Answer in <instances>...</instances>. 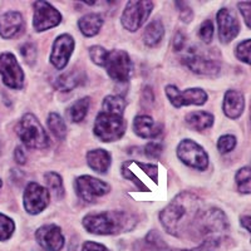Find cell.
Returning a JSON list of instances; mask_svg holds the SVG:
<instances>
[{
    "mask_svg": "<svg viewBox=\"0 0 251 251\" xmlns=\"http://www.w3.org/2000/svg\"><path fill=\"white\" fill-rule=\"evenodd\" d=\"M201 210L200 197L192 192H182L160 212V221L167 234L180 237L190 230Z\"/></svg>",
    "mask_w": 251,
    "mask_h": 251,
    "instance_id": "cell-1",
    "label": "cell"
},
{
    "mask_svg": "<svg viewBox=\"0 0 251 251\" xmlns=\"http://www.w3.org/2000/svg\"><path fill=\"white\" fill-rule=\"evenodd\" d=\"M126 100L120 94L106 96L94 121V136L102 142H114L125 136Z\"/></svg>",
    "mask_w": 251,
    "mask_h": 251,
    "instance_id": "cell-2",
    "label": "cell"
},
{
    "mask_svg": "<svg viewBox=\"0 0 251 251\" xmlns=\"http://www.w3.org/2000/svg\"><path fill=\"white\" fill-rule=\"evenodd\" d=\"M228 228V220L225 212L217 207H211L201 210L190 227V231L205 245L217 246L226 237Z\"/></svg>",
    "mask_w": 251,
    "mask_h": 251,
    "instance_id": "cell-3",
    "label": "cell"
},
{
    "mask_svg": "<svg viewBox=\"0 0 251 251\" xmlns=\"http://www.w3.org/2000/svg\"><path fill=\"white\" fill-rule=\"evenodd\" d=\"M82 225L89 234L108 236L132 230L136 225V219L128 212L117 210L92 212L83 217Z\"/></svg>",
    "mask_w": 251,
    "mask_h": 251,
    "instance_id": "cell-4",
    "label": "cell"
},
{
    "mask_svg": "<svg viewBox=\"0 0 251 251\" xmlns=\"http://www.w3.org/2000/svg\"><path fill=\"white\" fill-rule=\"evenodd\" d=\"M182 62L192 73L205 77H215L220 73L221 60L216 49H206L192 46L187 49Z\"/></svg>",
    "mask_w": 251,
    "mask_h": 251,
    "instance_id": "cell-5",
    "label": "cell"
},
{
    "mask_svg": "<svg viewBox=\"0 0 251 251\" xmlns=\"http://www.w3.org/2000/svg\"><path fill=\"white\" fill-rule=\"evenodd\" d=\"M18 137L22 143L31 150L46 149L49 146V137L43 126L33 113H25L17 125Z\"/></svg>",
    "mask_w": 251,
    "mask_h": 251,
    "instance_id": "cell-6",
    "label": "cell"
},
{
    "mask_svg": "<svg viewBox=\"0 0 251 251\" xmlns=\"http://www.w3.org/2000/svg\"><path fill=\"white\" fill-rule=\"evenodd\" d=\"M121 174L126 180L131 181L141 191H151V187L145 178L153 185L158 183V167L151 163L138 161H126L121 167Z\"/></svg>",
    "mask_w": 251,
    "mask_h": 251,
    "instance_id": "cell-7",
    "label": "cell"
},
{
    "mask_svg": "<svg viewBox=\"0 0 251 251\" xmlns=\"http://www.w3.org/2000/svg\"><path fill=\"white\" fill-rule=\"evenodd\" d=\"M153 10V1L132 0L128 1L121 15V24L128 31H137L147 22Z\"/></svg>",
    "mask_w": 251,
    "mask_h": 251,
    "instance_id": "cell-8",
    "label": "cell"
},
{
    "mask_svg": "<svg viewBox=\"0 0 251 251\" xmlns=\"http://www.w3.org/2000/svg\"><path fill=\"white\" fill-rule=\"evenodd\" d=\"M103 68H106L109 78L117 83H127L131 78L132 60L126 50L114 49L108 51Z\"/></svg>",
    "mask_w": 251,
    "mask_h": 251,
    "instance_id": "cell-9",
    "label": "cell"
},
{
    "mask_svg": "<svg viewBox=\"0 0 251 251\" xmlns=\"http://www.w3.org/2000/svg\"><path fill=\"white\" fill-rule=\"evenodd\" d=\"M177 157L183 165L197 171H205L210 165L207 152L202 146L192 140L181 141L177 146Z\"/></svg>",
    "mask_w": 251,
    "mask_h": 251,
    "instance_id": "cell-10",
    "label": "cell"
},
{
    "mask_svg": "<svg viewBox=\"0 0 251 251\" xmlns=\"http://www.w3.org/2000/svg\"><path fill=\"white\" fill-rule=\"evenodd\" d=\"M167 100L175 108L187 106H203L208 100V96L202 88H187L180 91L175 84H167L165 88Z\"/></svg>",
    "mask_w": 251,
    "mask_h": 251,
    "instance_id": "cell-11",
    "label": "cell"
},
{
    "mask_svg": "<svg viewBox=\"0 0 251 251\" xmlns=\"http://www.w3.org/2000/svg\"><path fill=\"white\" fill-rule=\"evenodd\" d=\"M75 187L78 196L86 202H93L94 200L103 197L111 191L109 183L104 182L97 177L89 176V175H83V176L77 177Z\"/></svg>",
    "mask_w": 251,
    "mask_h": 251,
    "instance_id": "cell-12",
    "label": "cell"
},
{
    "mask_svg": "<svg viewBox=\"0 0 251 251\" xmlns=\"http://www.w3.org/2000/svg\"><path fill=\"white\" fill-rule=\"evenodd\" d=\"M0 75L8 88L20 89L24 86V72L17 57L10 51L0 54Z\"/></svg>",
    "mask_w": 251,
    "mask_h": 251,
    "instance_id": "cell-13",
    "label": "cell"
},
{
    "mask_svg": "<svg viewBox=\"0 0 251 251\" xmlns=\"http://www.w3.org/2000/svg\"><path fill=\"white\" fill-rule=\"evenodd\" d=\"M50 202V194L48 188L37 182H30L25 186L23 194V206L29 215H38L43 212Z\"/></svg>",
    "mask_w": 251,
    "mask_h": 251,
    "instance_id": "cell-14",
    "label": "cell"
},
{
    "mask_svg": "<svg viewBox=\"0 0 251 251\" xmlns=\"http://www.w3.org/2000/svg\"><path fill=\"white\" fill-rule=\"evenodd\" d=\"M34 17H33V28L38 33L46 31L48 29L55 28L62 22V14L57 8L48 1H34Z\"/></svg>",
    "mask_w": 251,
    "mask_h": 251,
    "instance_id": "cell-15",
    "label": "cell"
},
{
    "mask_svg": "<svg viewBox=\"0 0 251 251\" xmlns=\"http://www.w3.org/2000/svg\"><path fill=\"white\" fill-rule=\"evenodd\" d=\"M75 47V38L71 34L63 33V34L58 35L55 38L54 43H53V47H51L50 58H49L51 66L58 71L66 68L68 66L72 54H73Z\"/></svg>",
    "mask_w": 251,
    "mask_h": 251,
    "instance_id": "cell-16",
    "label": "cell"
},
{
    "mask_svg": "<svg viewBox=\"0 0 251 251\" xmlns=\"http://www.w3.org/2000/svg\"><path fill=\"white\" fill-rule=\"evenodd\" d=\"M216 20L220 42L223 44L231 43L240 33V23L235 13L231 9L221 8L217 12Z\"/></svg>",
    "mask_w": 251,
    "mask_h": 251,
    "instance_id": "cell-17",
    "label": "cell"
},
{
    "mask_svg": "<svg viewBox=\"0 0 251 251\" xmlns=\"http://www.w3.org/2000/svg\"><path fill=\"white\" fill-rule=\"evenodd\" d=\"M35 240L47 251H60L66 241L60 227L54 224L40 226L35 231Z\"/></svg>",
    "mask_w": 251,
    "mask_h": 251,
    "instance_id": "cell-18",
    "label": "cell"
},
{
    "mask_svg": "<svg viewBox=\"0 0 251 251\" xmlns=\"http://www.w3.org/2000/svg\"><path fill=\"white\" fill-rule=\"evenodd\" d=\"M25 30V20L22 13L6 12L0 15V37L4 39H13L23 34Z\"/></svg>",
    "mask_w": 251,
    "mask_h": 251,
    "instance_id": "cell-19",
    "label": "cell"
},
{
    "mask_svg": "<svg viewBox=\"0 0 251 251\" xmlns=\"http://www.w3.org/2000/svg\"><path fill=\"white\" fill-rule=\"evenodd\" d=\"M133 132L141 138H156L162 132V126L154 122L149 114H138L132 123Z\"/></svg>",
    "mask_w": 251,
    "mask_h": 251,
    "instance_id": "cell-20",
    "label": "cell"
},
{
    "mask_svg": "<svg viewBox=\"0 0 251 251\" xmlns=\"http://www.w3.org/2000/svg\"><path fill=\"white\" fill-rule=\"evenodd\" d=\"M245 109V98L243 93L236 89H230L224 96L223 111L227 118L237 120L241 117Z\"/></svg>",
    "mask_w": 251,
    "mask_h": 251,
    "instance_id": "cell-21",
    "label": "cell"
},
{
    "mask_svg": "<svg viewBox=\"0 0 251 251\" xmlns=\"http://www.w3.org/2000/svg\"><path fill=\"white\" fill-rule=\"evenodd\" d=\"M84 80H86V73L80 71V69L75 68L66 72V73H63L59 77L55 78L54 87L60 92H69L82 86Z\"/></svg>",
    "mask_w": 251,
    "mask_h": 251,
    "instance_id": "cell-22",
    "label": "cell"
},
{
    "mask_svg": "<svg viewBox=\"0 0 251 251\" xmlns=\"http://www.w3.org/2000/svg\"><path fill=\"white\" fill-rule=\"evenodd\" d=\"M87 163L97 174H106L112 165V156L107 150H92L87 153Z\"/></svg>",
    "mask_w": 251,
    "mask_h": 251,
    "instance_id": "cell-23",
    "label": "cell"
},
{
    "mask_svg": "<svg viewBox=\"0 0 251 251\" xmlns=\"http://www.w3.org/2000/svg\"><path fill=\"white\" fill-rule=\"evenodd\" d=\"M104 19L103 15L100 13H91V14L83 15L79 20H78V28H79L80 33L84 37L92 38L100 33V28H102Z\"/></svg>",
    "mask_w": 251,
    "mask_h": 251,
    "instance_id": "cell-24",
    "label": "cell"
},
{
    "mask_svg": "<svg viewBox=\"0 0 251 251\" xmlns=\"http://www.w3.org/2000/svg\"><path fill=\"white\" fill-rule=\"evenodd\" d=\"M186 123L191 128L196 129L199 132H203L206 129L211 128L215 122L214 114L206 111H195L191 113L186 114Z\"/></svg>",
    "mask_w": 251,
    "mask_h": 251,
    "instance_id": "cell-25",
    "label": "cell"
},
{
    "mask_svg": "<svg viewBox=\"0 0 251 251\" xmlns=\"http://www.w3.org/2000/svg\"><path fill=\"white\" fill-rule=\"evenodd\" d=\"M165 35V26L160 19L152 20L147 25L143 34V42L147 47H156L162 42Z\"/></svg>",
    "mask_w": 251,
    "mask_h": 251,
    "instance_id": "cell-26",
    "label": "cell"
},
{
    "mask_svg": "<svg viewBox=\"0 0 251 251\" xmlns=\"http://www.w3.org/2000/svg\"><path fill=\"white\" fill-rule=\"evenodd\" d=\"M91 107V98L89 97H83L80 100H75L73 104L68 108L67 111V116L68 120L72 123H79L86 118L87 113Z\"/></svg>",
    "mask_w": 251,
    "mask_h": 251,
    "instance_id": "cell-27",
    "label": "cell"
},
{
    "mask_svg": "<svg viewBox=\"0 0 251 251\" xmlns=\"http://www.w3.org/2000/svg\"><path fill=\"white\" fill-rule=\"evenodd\" d=\"M47 125H48L49 131L51 132V134H53L57 140H66L67 126L64 120L60 117L59 114L55 113V112L49 113L48 118H47Z\"/></svg>",
    "mask_w": 251,
    "mask_h": 251,
    "instance_id": "cell-28",
    "label": "cell"
},
{
    "mask_svg": "<svg viewBox=\"0 0 251 251\" xmlns=\"http://www.w3.org/2000/svg\"><path fill=\"white\" fill-rule=\"evenodd\" d=\"M44 181L48 186V191L57 197H63L66 191H64V185H63V178L57 172H46L44 174Z\"/></svg>",
    "mask_w": 251,
    "mask_h": 251,
    "instance_id": "cell-29",
    "label": "cell"
},
{
    "mask_svg": "<svg viewBox=\"0 0 251 251\" xmlns=\"http://www.w3.org/2000/svg\"><path fill=\"white\" fill-rule=\"evenodd\" d=\"M251 170L249 166H244L235 175V181H236L237 190L243 195H250L251 192Z\"/></svg>",
    "mask_w": 251,
    "mask_h": 251,
    "instance_id": "cell-30",
    "label": "cell"
},
{
    "mask_svg": "<svg viewBox=\"0 0 251 251\" xmlns=\"http://www.w3.org/2000/svg\"><path fill=\"white\" fill-rule=\"evenodd\" d=\"M15 224L13 219L4 214H0V241H5L10 239L14 234Z\"/></svg>",
    "mask_w": 251,
    "mask_h": 251,
    "instance_id": "cell-31",
    "label": "cell"
},
{
    "mask_svg": "<svg viewBox=\"0 0 251 251\" xmlns=\"http://www.w3.org/2000/svg\"><path fill=\"white\" fill-rule=\"evenodd\" d=\"M237 140L234 134H223L217 140V151L221 154H226L228 152L234 151L236 147Z\"/></svg>",
    "mask_w": 251,
    "mask_h": 251,
    "instance_id": "cell-32",
    "label": "cell"
},
{
    "mask_svg": "<svg viewBox=\"0 0 251 251\" xmlns=\"http://www.w3.org/2000/svg\"><path fill=\"white\" fill-rule=\"evenodd\" d=\"M107 54H108V50L106 48H103L100 46H92L89 48V58L92 59V62L98 67H103L104 64V60H106Z\"/></svg>",
    "mask_w": 251,
    "mask_h": 251,
    "instance_id": "cell-33",
    "label": "cell"
},
{
    "mask_svg": "<svg viewBox=\"0 0 251 251\" xmlns=\"http://www.w3.org/2000/svg\"><path fill=\"white\" fill-rule=\"evenodd\" d=\"M250 47L251 40L245 39L241 43H239L235 48V55L240 62L245 63V64H250Z\"/></svg>",
    "mask_w": 251,
    "mask_h": 251,
    "instance_id": "cell-34",
    "label": "cell"
},
{
    "mask_svg": "<svg viewBox=\"0 0 251 251\" xmlns=\"http://www.w3.org/2000/svg\"><path fill=\"white\" fill-rule=\"evenodd\" d=\"M19 51L29 66H34L35 60H37V47L34 44L29 43V42L24 43L23 46H20Z\"/></svg>",
    "mask_w": 251,
    "mask_h": 251,
    "instance_id": "cell-35",
    "label": "cell"
},
{
    "mask_svg": "<svg viewBox=\"0 0 251 251\" xmlns=\"http://www.w3.org/2000/svg\"><path fill=\"white\" fill-rule=\"evenodd\" d=\"M199 35L205 44L211 43L212 38H214V24L211 20L206 19L205 22H202L200 29H199Z\"/></svg>",
    "mask_w": 251,
    "mask_h": 251,
    "instance_id": "cell-36",
    "label": "cell"
},
{
    "mask_svg": "<svg viewBox=\"0 0 251 251\" xmlns=\"http://www.w3.org/2000/svg\"><path fill=\"white\" fill-rule=\"evenodd\" d=\"M175 4H176V8L180 14V19L186 24L191 23L194 20V10L191 9V6L187 5V3L185 1H176Z\"/></svg>",
    "mask_w": 251,
    "mask_h": 251,
    "instance_id": "cell-37",
    "label": "cell"
},
{
    "mask_svg": "<svg viewBox=\"0 0 251 251\" xmlns=\"http://www.w3.org/2000/svg\"><path fill=\"white\" fill-rule=\"evenodd\" d=\"M163 151V146L158 142H150L145 146L143 153L150 158H158Z\"/></svg>",
    "mask_w": 251,
    "mask_h": 251,
    "instance_id": "cell-38",
    "label": "cell"
},
{
    "mask_svg": "<svg viewBox=\"0 0 251 251\" xmlns=\"http://www.w3.org/2000/svg\"><path fill=\"white\" fill-rule=\"evenodd\" d=\"M237 6H239L240 13L245 20L246 26L251 28V4L249 1H243V3L237 4Z\"/></svg>",
    "mask_w": 251,
    "mask_h": 251,
    "instance_id": "cell-39",
    "label": "cell"
},
{
    "mask_svg": "<svg viewBox=\"0 0 251 251\" xmlns=\"http://www.w3.org/2000/svg\"><path fill=\"white\" fill-rule=\"evenodd\" d=\"M172 44H174V50L175 51L182 50L183 47H185V44H186V35H185V33H183L182 30L176 31V34H175L174 42H172Z\"/></svg>",
    "mask_w": 251,
    "mask_h": 251,
    "instance_id": "cell-40",
    "label": "cell"
},
{
    "mask_svg": "<svg viewBox=\"0 0 251 251\" xmlns=\"http://www.w3.org/2000/svg\"><path fill=\"white\" fill-rule=\"evenodd\" d=\"M82 251H111L108 248H106L102 244L94 243V241H87L83 244Z\"/></svg>",
    "mask_w": 251,
    "mask_h": 251,
    "instance_id": "cell-41",
    "label": "cell"
},
{
    "mask_svg": "<svg viewBox=\"0 0 251 251\" xmlns=\"http://www.w3.org/2000/svg\"><path fill=\"white\" fill-rule=\"evenodd\" d=\"M14 160H15V162L18 163V165H20V166L25 165L26 154H25V151H24V149L22 147V146H17V147H15Z\"/></svg>",
    "mask_w": 251,
    "mask_h": 251,
    "instance_id": "cell-42",
    "label": "cell"
},
{
    "mask_svg": "<svg viewBox=\"0 0 251 251\" xmlns=\"http://www.w3.org/2000/svg\"><path fill=\"white\" fill-rule=\"evenodd\" d=\"M240 225L243 226L245 230H248L249 232L251 231V227H250V216L249 215H244V216L240 217Z\"/></svg>",
    "mask_w": 251,
    "mask_h": 251,
    "instance_id": "cell-43",
    "label": "cell"
},
{
    "mask_svg": "<svg viewBox=\"0 0 251 251\" xmlns=\"http://www.w3.org/2000/svg\"><path fill=\"white\" fill-rule=\"evenodd\" d=\"M1 187H3V181L0 180V190H1Z\"/></svg>",
    "mask_w": 251,
    "mask_h": 251,
    "instance_id": "cell-44",
    "label": "cell"
},
{
    "mask_svg": "<svg viewBox=\"0 0 251 251\" xmlns=\"http://www.w3.org/2000/svg\"><path fill=\"white\" fill-rule=\"evenodd\" d=\"M0 151H1V146H0Z\"/></svg>",
    "mask_w": 251,
    "mask_h": 251,
    "instance_id": "cell-45",
    "label": "cell"
}]
</instances>
